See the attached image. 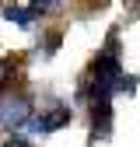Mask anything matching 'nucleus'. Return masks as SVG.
<instances>
[{"label":"nucleus","instance_id":"f257e3e1","mask_svg":"<svg viewBox=\"0 0 140 147\" xmlns=\"http://www.w3.org/2000/svg\"><path fill=\"white\" fill-rule=\"evenodd\" d=\"M28 119H32V105L25 98H14V95H4V98H0V130H4V133L25 130Z\"/></svg>","mask_w":140,"mask_h":147},{"label":"nucleus","instance_id":"f03ea898","mask_svg":"<svg viewBox=\"0 0 140 147\" xmlns=\"http://www.w3.org/2000/svg\"><path fill=\"white\" fill-rule=\"evenodd\" d=\"M70 123V109L67 105H56V109H52V112L49 116H39V119H28V126H25V130L28 133H52V130H60V126H67Z\"/></svg>","mask_w":140,"mask_h":147},{"label":"nucleus","instance_id":"7ed1b4c3","mask_svg":"<svg viewBox=\"0 0 140 147\" xmlns=\"http://www.w3.org/2000/svg\"><path fill=\"white\" fill-rule=\"evenodd\" d=\"M7 18H11L14 25H21V28H32V21H35L39 14H35L32 7H7Z\"/></svg>","mask_w":140,"mask_h":147},{"label":"nucleus","instance_id":"20e7f679","mask_svg":"<svg viewBox=\"0 0 140 147\" xmlns=\"http://www.w3.org/2000/svg\"><path fill=\"white\" fill-rule=\"evenodd\" d=\"M35 14H52V11H56L60 7V0H32V4H28Z\"/></svg>","mask_w":140,"mask_h":147},{"label":"nucleus","instance_id":"39448f33","mask_svg":"<svg viewBox=\"0 0 140 147\" xmlns=\"http://www.w3.org/2000/svg\"><path fill=\"white\" fill-rule=\"evenodd\" d=\"M11 147H32V144L21 137V130H18V133H14V140H11Z\"/></svg>","mask_w":140,"mask_h":147}]
</instances>
